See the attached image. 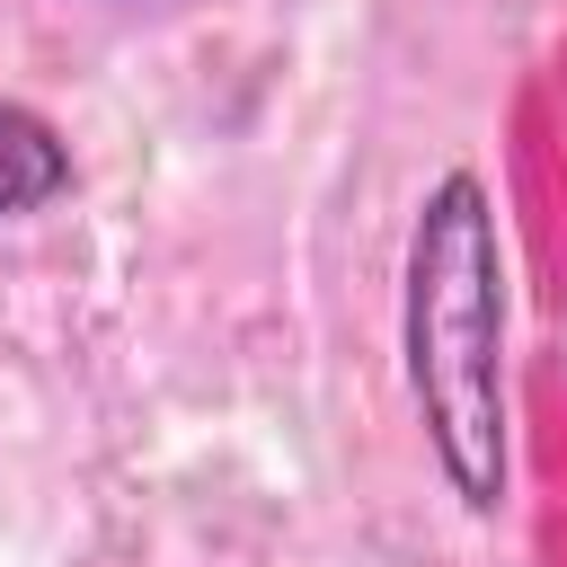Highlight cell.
<instances>
[{"label":"cell","instance_id":"cell-2","mask_svg":"<svg viewBox=\"0 0 567 567\" xmlns=\"http://www.w3.org/2000/svg\"><path fill=\"white\" fill-rule=\"evenodd\" d=\"M62 186H71V151L53 142V124L0 97V213H35Z\"/></svg>","mask_w":567,"mask_h":567},{"label":"cell","instance_id":"cell-1","mask_svg":"<svg viewBox=\"0 0 567 567\" xmlns=\"http://www.w3.org/2000/svg\"><path fill=\"white\" fill-rule=\"evenodd\" d=\"M408 399L425 416L434 470L470 514L505 496V248L496 204L470 168L434 177L408 230Z\"/></svg>","mask_w":567,"mask_h":567}]
</instances>
